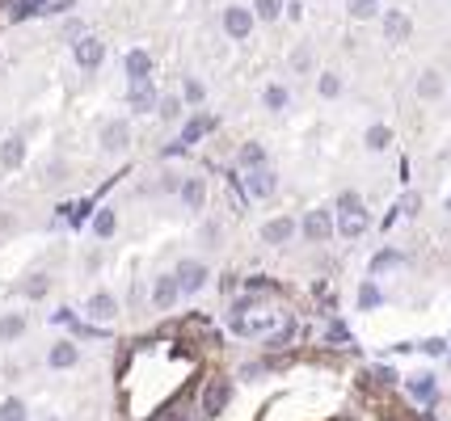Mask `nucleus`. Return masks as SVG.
<instances>
[{
  "label": "nucleus",
  "instance_id": "16",
  "mask_svg": "<svg viewBox=\"0 0 451 421\" xmlns=\"http://www.w3.org/2000/svg\"><path fill=\"white\" fill-rule=\"evenodd\" d=\"M148 72H152V60H148V51H131V55H127V76H131V80H143Z\"/></svg>",
  "mask_w": 451,
  "mask_h": 421
},
{
  "label": "nucleus",
  "instance_id": "34",
  "mask_svg": "<svg viewBox=\"0 0 451 421\" xmlns=\"http://www.w3.org/2000/svg\"><path fill=\"white\" fill-rule=\"evenodd\" d=\"M161 114H165V118H177V114H182V101H177V97H165V101H161Z\"/></svg>",
  "mask_w": 451,
  "mask_h": 421
},
{
  "label": "nucleus",
  "instance_id": "7",
  "mask_svg": "<svg viewBox=\"0 0 451 421\" xmlns=\"http://www.w3.org/2000/svg\"><path fill=\"white\" fill-rule=\"evenodd\" d=\"M102 60H106V46H102V38H89V34H85V38L76 42V64H80V68H97Z\"/></svg>",
  "mask_w": 451,
  "mask_h": 421
},
{
  "label": "nucleus",
  "instance_id": "2",
  "mask_svg": "<svg viewBox=\"0 0 451 421\" xmlns=\"http://www.w3.org/2000/svg\"><path fill=\"white\" fill-rule=\"evenodd\" d=\"M299 232H304V240L321 244V240L333 236V215H329V210H308V215H304V228H299Z\"/></svg>",
  "mask_w": 451,
  "mask_h": 421
},
{
  "label": "nucleus",
  "instance_id": "41",
  "mask_svg": "<svg viewBox=\"0 0 451 421\" xmlns=\"http://www.w3.org/2000/svg\"><path fill=\"white\" fill-rule=\"evenodd\" d=\"M447 210H451V202H447Z\"/></svg>",
  "mask_w": 451,
  "mask_h": 421
},
{
  "label": "nucleus",
  "instance_id": "4",
  "mask_svg": "<svg viewBox=\"0 0 451 421\" xmlns=\"http://www.w3.org/2000/svg\"><path fill=\"white\" fill-rule=\"evenodd\" d=\"M131 110H139V114L157 110V89H152V76L131 80Z\"/></svg>",
  "mask_w": 451,
  "mask_h": 421
},
{
  "label": "nucleus",
  "instance_id": "9",
  "mask_svg": "<svg viewBox=\"0 0 451 421\" xmlns=\"http://www.w3.org/2000/svg\"><path fill=\"white\" fill-rule=\"evenodd\" d=\"M409 34H414V26H409V17L400 13V9H392V13L384 17V38H388V42H405Z\"/></svg>",
  "mask_w": 451,
  "mask_h": 421
},
{
  "label": "nucleus",
  "instance_id": "40",
  "mask_svg": "<svg viewBox=\"0 0 451 421\" xmlns=\"http://www.w3.org/2000/svg\"><path fill=\"white\" fill-rule=\"evenodd\" d=\"M337 421H350V417H337Z\"/></svg>",
  "mask_w": 451,
  "mask_h": 421
},
{
  "label": "nucleus",
  "instance_id": "3",
  "mask_svg": "<svg viewBox=\"0 0 451 421\" xmlns=\"http://www.w3.org/2000/svg\"><path fill=\"white\" fill-rule=\"evenodd\" d=\"M173 278H177V287L186 295H194V291H203V283H207V266H203V261H182Z\"/></svg>",
  "mask_w": 451,
  "mask_h": 421
},
{
  "label": "nucleus",
  "instance_id": "23",
  "mask_svg": "<svg viewBox=\"0 0 451 421\" xmlns=\"http://www.w3.org/2000/svg\"><path fill=\"white\" fill-rule=\"evenodd\" d=\"M80 354H76V346H68V341H60L55 350H51V366H60V371H64V366H72Z\"/></svg>",
  "mask_w": 451,
  "mask_h": 421
},
{
  "label": "nucleus",
  "instance_id": "22",
  "mask_svg": "<svg viewBox=\"0 0 451 421\" xmlns=\"http://www.w3.org/2000/svg\"><path fill=\"white\" fill-rule=\"evenodd\" d=\"M388 143H392V131H388L384 123H375V127H367V147H371V152H384Z\"/></svg>",
  "mask_w": 451,
  "mask_h": 421
},
{
  "label": "nucleus",
  "instance_id": "31",
  "mask_svg": "<svg viewBox=\"0 0 451 421\" xmlns=\"http://www.w3.org/2000/svg\"><path fill=\"white\" fill-rule=\"evenodd\" d=\"M359 303H363V312H367V307H380V287H375V283H367V287L359 291Z\"/></svg>",
  "mask_w": 451,
  "mask_h": 421
},
{
  "label": "nucleus",
  "instance_id": "36",
  "mask_svg": "<svg viewBox=\"0 0 451 421\" xmlns=\"http://www.w3.org/2000/svg\"><path fill=\"white\" fill-rule=\"evenodd\" d=\"M186 101H203V84L198 80H186Z\"/></svg>",
  "mask_w": 451,
  "mask_h": 421
},
{
  "label": "nucleus",
  "instance_id": "5",
  "mask_svg": "<svg viewBox=\"0 0 451 421\" xmlns=\"http://www.w3.org/2000/svg\"><path fill=\"white\" fill-rule=\"evenodd\" d=\"M274 173L262 165V169H249V177H245V190H249V198H270L274 194Z\"/></svg>",
  "mask_w": 451,
  "mask_h": 421
},
{
  "label": "nucleus",
  "instance_id": "33",
  "mask_svg": "<svg viewBox=\"0 0 451 421\" xmlns=\"http://www.w3.org/2000/svg\"><path fill=\"white\" fill-rule=\"evenodd\" d=\"M72 9V0H38V13H64Z\"/></svg>",
  "mask_w": 451,
  "mask_h": 421
},
{
  "label": "nucleus",
  "instance_id": "30",
  "mask_svg": "<svg viewBox=\"0 0 451 421\" xmlns=\"http://www.w3.org/2000/svg\"><path fill=\"white\" fill-rule=\"evenodd\" d=\"M396 210H400V215H418V210H422V194H414V190H409L405 198H400V206H396Z\"/></svg>",
  "mask_w": 451,
  "mask_h": 421
},
{
  "label": "nucleus",
  "instance_id": "35",
  "mask_svg": "<svg viewBox=\"0 0 451 421\" xmlns=\"http://www.w3.org/2000/svg\"><path fill=\"white\" fill-rule=\"evenodd\" d=\"M46 287H51V283H46V278H34V283H26V295H30V299H38V295L46 291Z\"/></svg>",
  "mask_w": 451,
  "mask_h": 421
},
{
  "label": "nucleus",
  "instance_id": "19",
  "mask_svg": "<svg viewBox=\"0 0 451 421\" xmlns=\"http://www.w3.org/2000/svg\"><path fill=\"white\" fill-rule=\"evenodd\" d=\"M439 93H443V76H439V72H422V80H418V97L434 101Z\"/></svg>",
  "mask_w": 451,
  "mask_h": 421
},
{
  "label": "nucleus",
  "instance_id": "29",
  "mask_svg": "<svg viewBox=\"0 0 451 421\" xmlns=\"http://www.w3.org/2000/svg\"><path fill=\"white\" fill-rule=\"evenodd\" d=\"M317 89H321V97H337V93H342V76H333V72H325Z\"/></svg>",
  "mask_w": 451,
  "mask_h": 421
},
{
  "label": "nucleus",
  "instance_id": "18",
  "mask_svg": "<svg viewBox=\"0 0 451 421\" xmlns=\"http://www.w3.org/2000/svg\"><path fill=\"white\" fill-rule=\"evenodd\" d=\"M21 333H26V316H21V312H9L5 321H0V337H5V341H17Z\"/></svg>",
  "mask_w": 451,
  "mask_h": 421
},
{
  "label": "nucleus",
  "instance_id": "1",
  "mask_svg": "<svg viewBox=\"0 0 451 421\" xmlns=\"http://www.w3.org/2000/svg\"><path fill=\"white\" fill-rule=\"evenodd\" d=\"M367 224H371V220H367L363 202H359L355 194H342V215H337V232L355 240V236H363V232H367Z\"/></svg>",
  "mask_w": 451,
  "mask_h": 421
},
{
  "label": "nucleus",
  "instance_id": "13",
  "mask_svg": "<svg viewBox=\"0 0 451 421\" xmlns=\"http://www.w3.org/2000/svg\"><path fill=\"white\" fill-rule=\"evenodd\" d=\"M182 202H186L190 210H203V202H207V186H203V177H186V181H182Z\"/></svg>",
  "mask_w": 451,
  "mask_h": 421
},
{
  "label": "nucleus",
  "instance_id": "15",
  "mask_svg": "<svg viewBox=\"0 0 451 421\" xmlns=\"http://www.w3.org/2000/svg\"><path fill=\"white\" fill-rule=\"evenodd\" d=\"M114 312H118V303H114V295H106V291H97V295L89 299V316H93V321H114Z\"/></svg>",
  "mask_w": 451,
  "mask_h": 421
},
{
  "label": "nucleus",
  "instance_id": "25",
  "mask_svg": "<svg viewBox=\"0 0 451 421\" xmlns=\"http://www.w3.org/2000/svg\"><path fill=\"white\" fill-rule=\"evenodd\" d=\"M388 266H400V253H396V249H384V253H375V261H371V274H384Z\"/></svg>",
  "mask_w": 451,
  "mask_h": 421
},
{
  "label": "nucleus",
  "instance_id": "26",
  "mask_svg": "<svg viewBox=\"0 0 451 421\" xmlns=\"http://www.w3.org/2000/svg\"><path fill=\"white\" fill-rule=\"evenodd\" d=\"M346 9H350V17H355V21H363V17L375 13V0H346Z\"/></svg>",
  "mask_w": 451,
  "mask_h": 421
},
{
  "label": "nucleus",
  "instance_id": "14",
  "mask_svg": "<svg viewBox=\"0 0 451 421\" xmlns=\"http://www.w3.org/2000/svg\"><path fill=\"white\" fill-rule=\"evenodd\" d=\"M409 396H418V400H439V384H434V375H426V371H418V375H409Z\"/></svg>",
  "mask_w": 451,
  "mask_h": 421
},
{
  "label": "nucleus",
  "instance_id": "27",
  "mask_svg": "<svg viewBox=\"0 0 451 421\" xmlns=\"http://www.w3.org/2000/svg\"><path fill=\"white\" fill-rule=\"evenodd\" d=\"M0 421H26V404L21 400H5L0 404Z\"/></svg>",
  "mask_w": 451,
  "mask_h": 421
},
{
  "label": "nucleus",
  "instance_id": "39",
  "mask_svg": "<svg viewBox=\"0 0 451 421\" xmlns=\"http://www.w3.org/2000/svg\"><path fill=\"white\" fill-rule=\"evenodd\" d=\"M329 341H346V329L342 325H329Z\"/></svg>",
  "mask_w": 451,
  "mask_h": 421
},
{
  "label": "nucleus",
  "instance_id": "37",
  "mask_svg": "<svg viewBox=\"0 0 451 421\" xmlns=\"http://www.w3.org/2000/svg\"><path fill=\"white\" fill-rule=\"evenodd\" d=\"M291 64H295L299 72H308V68H312V55H308V51H295V60H291Z\"/></svg>",
  "mask_w": 451,
  "mask_h": 421
},
{
  "label": "nucleus",
  "instance_id": "21",
  "mask_svg": "<svg viewBox=\"0 0 451 421\" xmlns=\"http://www.w3.org/2000/svg\"><path fill=\"white\" fill-rule=\"evenodd\" d=\"M240 165H245V169H262V165H266L262 143H245V147H240Z\"/></svg>",
  "mask_w": 451,
  "mask_h": 421
},
{
  "label": "nucleus",
  "instance_id": "8",
  "mask_svg": "<svg viewBox=\"0 0 451 421\" xmlns=\"http://www.w3.org/2000/svg\"><path fill=\"white\" fill-rule=\"evenodd\" d=\"M224 30L232 38H249V30H254V17H249V9H224Z\"/></svg>",
  "mask_w": 451,
  "mask_h": 421
},
{
  "label": "nucleus",
  "instance_id": "24",
  "mask_svg": "<svg viewBox=\"0 0 451 421\" xmlns=\"http://www.w3.org/2000/svg\"><path fill=\"white\" fill-rule=\"evenodd\" d=\"M118 220H114V210H97V220H93V232L97 236H114Z\"/></svg>",
  "mask_w": 451,
  "mask_h": 421
},
{
  "label": "nucleus",
  "instance_id": "20",
  "mask_svg": "<svg viewBox=\"0 0 451 421\" xmlns=\"http://www.w3.org/2000/svg\"><path fill=\"white\" fill-rule=\"evenodd\" d=\"M0 161H5L9 169H17V165L26 161V143H21V139H9L5 147H0Z\"/></svg>",
  "mask_w": 451,
  "mask_h": 421
},
{
  "label": "nucleus",
  "instance_id": "17",
  "mask_svg": "<svg viewBox=\"0 0 451 421\" xmlns=\"http://www.w3.org/2000/svg\"><path fill=\"white\" fill-rule=\"evenodd\" d=\"M211 127H215V118H194V123H186V131H182V139H177V143H182V147H190L194 139H203Z\"/></svg>",
  "mask_w": 451,
  "mask_h": 421
},
{
  "label": "nucleus",
  "instance_id": "11",
  "mask_svg": "<svg viewBox=\"0 0 451 421\" xmlns=\"http://www.w3.org/2000/svg\"><path fill=\"white\" fill-rule=\"evenodd\" d=\"M291 236H295V220H287V215H278V220H270L262 228V240L266 244H287Z\"/></svg>",
  "mask_w": 451,
  "mask_h": 421
},
{
  "label": "nucleus",
  "instance_id": "12",
  "mask_svg": "<svg viewBox=\"0 0 451 421\" xmlns=\"http://www.w3.org/2000/svg\"><path fill=\"white\" fill-rule=\"evenodd\" d=\"M177 295H182V287H177V278H173V274H165V278H157V291H152V303H157L161 312H169V307L177 303Z\"/></svg>",
  "mask_w": 451,
  "mask_h": 421
},
{
  "label": "nucleus",
  "instance_id": "10",
  "mask_svg": "<svg viewBox=\"0 0 451 421\" xmlns=\"http://www.w3.org/2000/svg\"><path fill=\"white\" fill-rule=\"evenodd\" d=\"M127 143H131V127L127 123H106L102 127V147L106 152H123Z\"/></svg>",
  "mask_w": 451,
  "mask_h": 421
},
{
  "label": "nucleus",
  "instance_id": "28",
  "mask_svg": "<svg viewBox=\"0 0 451 421\" xmlns=\"http://www.w3.org/2000/svg\"><path fill=\"white\" fill-rule=\"evenodd\" d=\"M262 101L270 105V110H283V105H287V89H283V84H270V89L262 93Z\"/></svg>",
  "mask_w": 451,
  "mask_h": 421
},
{
  "label": "nucleus",
  "instance_id": "38",
  "mask_svg": "<svg viewBox=\"0 0 451 421\" xmlns=\"http://www.w3.org/2000/svg\"><path fill=\"white\" fill-rule=\"evenodd\" d=\"M422 350H426V354H447V341L434 337V341H422Z\"/></svg>",
  "mask_w": 451,
  "mask_h": 421
},
{
  "label": "nucleus",
  "instance_id": "6",
  "mask_svg": "<svg viewBox=\"0 0 451 421\" xmlns=\"http://www.w3.org/2000/svg\"><path fill=\"white\" fill-rule=\"evenodd\" d=\"M228 396H232V388H228V379H211V384H207V392H203V413H207V417H215V413H224V404H228Z\"/></svg>",
  "mask_w": 451,
  "mask_h": 421
},
{
  "label": "nucleus",
  "instance_id": "32",
  "mask_svg": "<svg viewBox=\"0 0 451 421\" xmlns=\"http://www.w3.org/2000/svg\"><path fill=\"white\" fill-rule=\"evenodd\" d=\"M278 5H283V0H258V5H254V9H258V17H266V21H274V17H278Z\"/></svg>",
  "mask_w": 451,
  "mask_h": 421
}]
</instances>
